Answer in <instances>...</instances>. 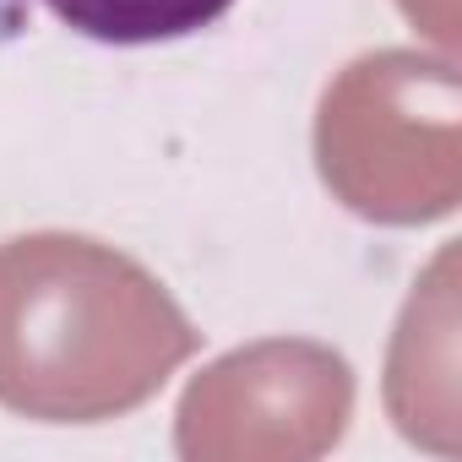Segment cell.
<instances>
[{
    "label": "cell",
    "instance_id": "277c9868",
    "mask_svg": "<svg viewBox=\"0 0 462 462\" xmlns=\"http://www.w3.org/2000/svg\"><path fill=\"white\" fill-rule=\"evenodd\" d=\"M386 413L413 446L457 451V251L446 245L413 283L392 354H386Z\"/></svg>",
    "mask_w": 462,
    "mask_h": 462
},
{
    "label": "cell",
    "instance_id": "7a4b0ae2",
    "mask_svg": "<svg viewBox=\"0 0 462 462\" xmlns=\"http://www.w3.org/2000/svg\"><path fill=\"white\" fill-rule=\"evenodd\" d=\"M316 169L332 201L381 228L440 223L462 201V77L451 55L370 50L316 104Z\"/></svg>",
    "mask_w": 462,
    "mask_h": 462
},
{
    "label": "cell",
    "instance_id": "8992f818",
    "mask_svg": "<svg viewBox=\"0 0 462 462\" xmlns=\"http://www.w3.org/2000/svg\"><path fill=\"white\" fill-rule=\"evenodd\" d=\"M397 6L430 44H440V55L457 50V0H397Z\"/></svg>",
    "mask_w": 462,
    "mask_h": 462
},
{
    "label": "cell",
    "instance_id": "5b68a950",
    "mask_svg": "<svg viewBox=\"0 0 462 462\" xmlns=\"http://www.w3.org/2000/svg\"><path fill=\"white\" fill-rule=\"evenodd\" d=\"M82 39L98 44H163L212 28L235 0H44Z\"/></svg>",
    "mask_w": 462,
    "mask_h": 462
},
{
    "label": "cell",
    "instance_id": "6da1fadb",
    "mask_svg": "<svg viewBox=\"0 0 462 462\" xmlns=\"http://www.w3.org/2000/svg\"><path fill=\"white\" fill-rule=\"evenodd\" d=\"M180 300L125 251L39 228L0 240V408L39 424L136 413L196 354Z\"/></svg>",
    "mask_w": 462,
    "mask_h": 462
},
{
    "label": "cell",
    "instance_id": "3957f363",
    "mask_svg": "<svg viewBox=\"0 0 462 462\" xmlns=\"http://www.w3.org/2000/svg\"><path fill=\"white\" fill-rule=\"evenodd\" d=\"M354 419V370L316 337H262L212 359L174 408L185 462H310Z\"/></svg>",
    "mask_w": 462,
    "mask_h": 462
}]
</instances>
